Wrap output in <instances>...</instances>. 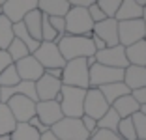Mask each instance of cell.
<instances>
[{
    "label": "cell",
    "instance_id": "obj_1",
    "mask_svg": "<svg viewBox=\"0 0 146 140\" xmlns=\"http://www.w3.org/2000/svg\"><path fill=\"white\" fill-rule=\"evenodd\" d=\"M58 49H60V54L64 56L66 62L69 60H77V58H88V56L96 54L94 43L88 36H62L58 41H56Z\"/></svg>",
    "mask_w": 146,
    "mask_h": 140
},
{
    "label": "cell",
    "instance_id": "obj_2",
    "mask_svg": "<svg viewBox=\"0 0 146 140\" xmlns=\"http://www.w3.org/2000/svg\"><path fill=\"white\" fill-rule=\"evenodd\" d=\"M62 84L64 86H73V88H90V67L86 64V58H77L66 62L62 67Z\"/></svg>",
    "mask_w": 146,
    "mask_h": 140
},
{
    "label": "cell",
    "instance_id": "obj_3",
    "mask_svg": "<svg viewBox=\"0 0 146 140\" xmlns=\"http://www.w3.org/2000/svg\"><path fill=\"white\" fill-rule=\"evenodd\" d=\"M84 95H86V90L62 84V90H60V93H58L56 101L60 103L64 118H81V116L84 114V112H82Z\"/></svg>",
    "mask_w": 146,
    "mask_h": 140
},
{
    "label": "cell",
    "instance_id": "obj_4",
    "mask_svg": "<svg viewBox=\"0 0 146 140\" xmlns=\"http://www.w3.org/2000/svg\"><path fill=\"white\" fill-rule=\"evenodd\" d=\"M66 34L69 36H88L92 38V28H94V21L88 15L86 8H69L66 13Z\"/></svg>",
    "mask_w": 146,
    "mask_h": 140
},
{
    "label": "cell",
    "instance_id": "obj_5",
    "mask_svg": "<svg viewBox=\"0 0 146 140\" xmlns=\"http://www.w3.org/2000/svg\"><path fill=\"white\" fill-rule=\"evenodd\" d=\"M51 133L60 140H88L90 133L84 129L81 118H62L51 127Z\"/></svg>",
    "mask_w": 146,
    "mask_h": 140
},
{
    "label": "cell",
    "instance_id": "obj_6",
    "mask_svg": "<svg viewBox=\"0 0 146 140\" xmlns=\"http://www.w3.org/2000/svg\"><path fill=\"white\" fill-rule=\"evenodd\" d=\"M32 56L41 64L43 69H54V67L62 69L66 65V60H64V56L60 54L58 45L52 43V41H41L39 47L32 52Z\"/></svg>",
    "mask_w": 146,
    "mask_h": 140
},
{
    "label": "cell",
    "instance_id": "obj_7",
    "mask_svg": "<svg viewBox=\"0 0 146 140\" xmlns=\"http://www.w3.org/2000/svg\"><path fill=\"white\" fill-rule=\"evenodd\" d=\"M146 38V28L142 19H131V21H118V43L122 47H129Z\"/></svg>",
    "mask_w": 146,
    "mask_h": 140
},
{
    "label": "cell",
    "instance_id": "obj_8",
    "mask_svg": "<svg viewBox=\"0 0 146 140\" xmlns=\"http://www.w3.org/2000/svg\"><path fill=\"white\" fill-rule=\"evenodd\" d=\"M124 81V69L118 67H109V65L98 64L90 65V88H101L105 84L112 82H122Z\"/></svg>",
    "mask_w": 146,
    "mask_h": 140
},
{
    "label": "cell",
    "instance_id": "obj_9",
    "mask_svg": "<svg viewBox=\"0 0 146 140\" xmlns=\"http://www.w3.org/2000/svg\"><path fill=\"white\" fill-rule=\"evenodd\" d=\"M111 108V105L107 103V99L103 97V93L99 92V88H88L84 95V106L82 112L86 116H90L94 120H99L105 112Z\"/></svg>",
    "mask_w": 146,
    "mask_h": 140
},
{
    "label": "cell",
    "instance_id": "obj_10",
    "mask_svg": "<svg viewBox=\"0 0 146 140\" xmlns=\"http://www.w3.org/2000/svg\"><path fill=\"white\" fill-rule=\"evenodd\" d=\"M6 105L9 106L13 118L17 123H26L32 116H36V101L25 95H13Z\"/></svg>",
    "mask_w": 146,
    "mask_h": 140
},
{
    "label": "cell",
    "instance_id": "obj_11",
    "mask_svg": "<svg viewBox=\"0 0 146 140\" xmlns=\"http://www.w3.org/2000/svg\"><path fill=\"white\" fill-rule=\"evenodd\" d=\"M96 60H98V64L109 65V67H118V69H125L129 65L127 58H125V49L122 45L105 47L103 51H98Z\"/></svg>",
    "mask_w": 146,
    "mask_h": 140
},
{
    "label": "cell",
    "instance_id": "obj_12",
    "mask_svg": "<svg viewBox=\"0 0 146 140\" xmlns=\"http://www.w3.org/2000/svg\"><path fill=\"white\" fill-rule=\"evenodd\" d=\"M2 9H4L2 15H6L15 24L25 19L26 13H30L32 9H38V0H8L2 4Z\"/></svg>",
    "mask_w": 146,
    "mask_h": 140
},
{
    "label": "cell",
    "instance_id": "obj_13",
    "mask_svg": "<svg viewBox=\"0 0 146 140\" xmlns=\"http://www.w3.org/2000/svg\"><path fill=\"white\" fill-rule=\"evenodd\" d=\"M36 116H38L39 122H41L43 125H47L49 129L64 118L58 101H38L36 103Z\"/></svg>",
    "mask_w": 146,
    "mask_h": 140
},
{
    "label": "cell",
    "instance_id": "obj_14",
    "mask_svg": "<svg viewBox=\"0 0 146 140\" xmlns=\"http://www.w3.org/2000/svg\"><path fill=\"white\" fill-rule=\"evenodd\" d=\"M34 84H36L38 101H56V97H58V93L62 90V81L52 79V77L45 75V73H43V77L38 79Z\"/></svg>",
    "mask_w": 146,
    "mask_h": 140
},
{
    "label": "cell",
    "instance_id": "obj_15",
    "mask_svg": "<svg viewBox=\"0 0 146 140\" xmlns=\"http://www.w3.org/2000/svg\"><path fill=\"white\" fill-rule=\"evenodd\" d=\"M15 69H17V73H19V79H21V81H28V82H36L38 79H41L43 73H45V69L41 67V64H39L32 54H28L23 60L15 62Z\"/></svg>",
    "mask_w": 146,
    "mask_h": 140
},
{
    "label": "cell",
    "instance_id": "obj_16",
    "mask_svg": "<svg viewBox=\"0 0 146 140\" xmlns=\"http://www.w3.org/2000/svg\"><path fill=\"white\" fill-rule=\"evenodd\" d=\"M92 34L98 36L99 39H103L107 47H114V45H120L118 43V21L116 19H103L94 24L92 28Z\"/></svg>",
    "mask_w": 146,
    "mask_h": 140
},
{
    "label": "cell",
    "instance_id": "obj_17",
    "mask_svg": "<svg viewBox=\"0 0 146 140\" xmlns=\"http://www.w3.org/2000/svg\"><path fill=\"white\" fill-rule=\"evenodd\" d=\"M122 82L131 92L146 86V67H142V65H127L124 69V81Z\"/></svg>",
    "mask_w": 146,
    "mask_h": 140
},
{
    "label": "cell",
    "instance_id": "obj_18",
    "mask_svg": "<svg viewBox=\"0 0 146 140\" xmlns=\"http://www.w3.org/2000/svg\"><path fill=\"white\" fill-rule=\"evenodd\" d=\"M69 8L68 0H38V9L47 17H66Z\"/></svg>",
    "mask_w": 146,
    "mask_h": 140
},
{
    "label": "cell",
    "instance_id": "obj_19",
    "mask_svg": "<svg viewBox=\"0 0 146 140\" xmlns=\"http://www.w3.org/2000/svg\"><path fill=\"white\" fill-rule=\"evenodd\" d=\"M111 106L118 112L120 118H131L133 114H137V112L141 110V105L133 99L131 93H127V95H124V97H120V99H116Z\"/></svg>",
    "mask_w": 146,
    "mask_h": 140
},
{
    "label": "cell",
    "instance_id": "obj_20",
    "mask_svg": "<svg viewBox=\"0 0 146 140\" xmlns=\"http://www.w3.org/2000/svg\"><path fill=\"white\" fill-rule=\"evenodd\" d=\"M142 6H139L135 0H122L120 8L116 11V21H131V19H142Z\"/></svg>",
    "mask_w": 146,
    "mask_h": 140
},
{
    "label": "cell",
    "instance_id": "obj_21",
    "mask_svg": "<svg viewBox=\"0 0 146 140\" xmlns=\"http://www.w3.org/2000/svg\"><path fill=\"white\" fill-rule=\"evenodd\" d=\"M125 58H127L129 65H142V67H146V39L125 47Z\"/></svg>",
    "mask_w": 146,
    "mask_h": 140
},
{
    "label": "cell",
    "instance_id": "obj_22",
    "mask_svg": "<svg viewBox=\"0 0 146 140\" xmlns=\"http://www.w3.org/2000/svg\"><path fill=\"white\" fill-rule=\"evenodd\" d=\"M41 21H43V13L39 9H32L30 13H26L23 22H25L28 34L36 39V41H41Z\"/></svg>",
    "mask_w": 146,
    "mask_h": 140
},
{
    "label": "cell",
    "instance_id": "obj_23",
    "mask_svg": "<svg viewBox=\"0 0 146 140\" xmlns=\"http://www.w3.org/2000/svg\"><path fill=\"white\" fill-rule=\"evenodd\" d=\"M99 92L103 93V97L107 99L109 105H112L116 99H120V97H124V95H127V93H131V90H129L124 82H112V84L101 86Z\"/></svg>",
    "mask_w": 146,
    "mask_h": 140
},
{
    "label": "cell",
    "instance_id": "obj_24",
    "mask_svg": "<svg viewBox=\"0 0 146 140\" xmlns=\"http://www.w3.org/2000/svg\"><path fill=\"white\" fill-rule=\"evenodd\" d=\"M13 36H15L19 41L25 43L26 49L30 51V54L39 47V43H41V41H36V39L32 38L30 34H28V30H26V26H25V22H23V21H21V22H15V24H13Z\"/></svg>",
    "mask_w": 146,
    "mask_h": 140
},
{
    "label": "cell",
    "instance_id": "obj_25",
    "mask_svg": "<svg viewBox=\"0 0 146 140\" xmlns=\"http://www.w3.org/2000/svg\"><path fill=\"white\" fill-rule=\"evenodd\" d=\"M17 122L6 103H0V135H11Z\"/></svg>",
    "mask_w": 146,
    "mask_h": 140
},
{
    "label": "cell",
    "instance_id": "obj_26",
    "mask_svg": "<svg viewBox=\"0 0 146 140\" xmlns=\"http://www.w3.org/2000/svg\"><path fill=\"white\" fill-rule=\"evenodd\" d=\"M39 133L28 123H17L13 133L9 135V140H39Z\"/></svg>",
    "mask_w": 146,
    "mask_h": 140
},
{
    "label": "cell",
    "instance_id": "obj_27",
    "mask_svg": "<svg viewBox=\"0 0 146 140\" xmlns=\"http://www.w3.org/2000/svg\"><path fill=\"white\" fill-rule=\"evenodd\" d=\"M13 22L6 15H0V49H8L9 43L13 41Z\"/></svg>",
    "mask_w": 146,
    "mask_h": 140
},
{
    "label": "cell",
    "instance_id": "obj_28",
    "mask_svg": "<svg viewBox=\"0 0 146 140\" xmlns=\"http://www.w3.org/2000/svg\"><path fill=\"white\" fill-rule=\"evenodd\" d=\"M120 120H122V118L118 116V112H116L114 108L111 106V108H109V110L98 120V129H107V131H114V133H116Z\"/></svg>",
    "mask_w": 146,
    "mask_h": 140
},
{
    "label": "cell",
    "instance_id": "obj_29",
    "mask_svg": "<svg viewBox=\"0 0 146 140\" xmlns=\"http://www.w3.org/2000/svg\"><path fill=\"white\" fill-rule=\"evenodd\" d=\"M6 51H8L9 58L13 60V64H15V62H19V60H23L25 56L30 54V51L26 49V45H25L23 41H19L17 38H13V41L9 43V47L6 49Z\"/></svg>",
    "mask_w": 146,
    "mask_h": 140
},
{
    "label": "cell",
    "instance_id": "obj_30",
    "mask_svg": "<svg viewBox=\"0 0 146 140\" xmlns=\"http://www.w3.org/2000/svg\"><path fill=\"white\" fill-rule=\"evenodd\" d=\"M19 82H21V79H19L17 69H15V64H11L9 67H6L0 73V88H11Z\"/></svg>",
    "mask_w": 146,
    "mask_h": 140
},
{
    "label": "cell",
    "instance_id": "obj_31",
    "mask_svg": "<svg viewBox=\"0 0 146 140\" xmlns=\"http://www.w3.org/2000/svg\"><path fill=\"white\" fill-rule=\"evenodd\" d=\"M116 133L124 140H137V133H135V125H133V120L131 118H122L120 123H118Z\"/></svg>",
    "mask_w": 146,
    "mask_h": 140
},
{
    "label": "cell",
    "instance_id": "obj_32",
    "mask_svg": "<svg viewBox=\"0 0 146 140\" xmlns=\"http://www.w3.org/2000/svg\"><path fill=\"white\" fill-rule=\"evenodd\" d=\"M96 4L101 8V11L105 13V17L114 19L116 11H118V8H120V4H122V0H98Z\"/></svg>",
    "mask_w": 146,
    "mask_h": 140
},
{
    "label": "cell",
    "instance_id": "obj_33",
    "mask_svg": "<svg viewBox=\"0 0 146 140\" xmlns=\"http://www.w3.org/2000/svg\"><path fill=\"white\" fill-rule=\"evenodd\" d=\"M58 34H56V30L51 26V22H49V17L47 15H43V21H41V41H52L56 43L58 41Z\"/></svg>",
    "mask_w": 146,
    "mask_h": 140
},
{
    "label": "cell",
    "instance_id": "obj_34",
    "mask_svg": "<svg viewBox=\"0 0 146 140\" xmlns=\"http://www.w3.org/2000/svg\"><path fill=\"white\" fill-rule=\"evenodd\" d=\"M133 120V125H135V133H137V138L146 140V116L142 112H137V114L131 116Z\"/></svg>",
    "mask_w": 146,
    "mask_h": 140
},
{
    "label": "cell",
    "instance_id": "obj_35",
    "mask_svg": "<svg viewBox=\"0 0 146 140\" xmlns=\"http://www.w3.org/2000/svg\"><path fill=\"white\" fill-rule=\"evenodd\" d=\"M92 140H124L118 133L114 131H107V129H98L94 135L90 136Z\"/></svg>",
    "mask_w": 146,
    "mask_h": 140
},
{
    "label": "cell",
    "instance_id": "obj_36",
    "mask_svg": "<svg viewBox=\"0 0 146 140\" xmlns=\"http://www.w3.org/2000/svg\"><path fill=\"white\" fill-rule=\"evenodd\" d=\"M86 9H88V15H90V19L94 21V24H96V22H99V21H103V19H107V17H105V13L101 11V8H99L96 2H94V4H90Z\"/></svg>",
    "mask_w": 146,
    "mask_h": 140
},
{
    "label": "cell",
    "instance_id": "obj_37",
    "mask_svg": "<svg viewBox=\"0 0 146 140\" xmlns=\"http://www.w3.org/2000/svg\"><path fill=\"white\" fill-rule=\"evenodd\" d=\"M49 22H51V26L56 30L58 38L66 36V21H64V17H49Z\"/></svg>",
    "mask_w": 146,
    "mask_h": 140
},
{
    "label": "cell",
    "instance_id": "obj_38",
    "mask_svg": "<svg viewBox=\"0 0 146 140\" xmlns=\"http://www.w3.org/2000/svg\"><path fill=\"white\" fill-rule=\"evenodd\" d=\"M81 122H82V125H84V129L90 133V136L94 135L96 131H98V120H94V118H90V116L82 114V116H81Z\"/></svg>",
    "mask_w": 146,
    "mask_h": 140
},
{
    "label": "cell",
    "instance_id": "obj_39",
    "mask_svg": "<svg viewBox=\"0 0 146 140\" xmlns=\"http://www.w3.org/2000/svg\"><path fill=\"white\" fill-rule=\"evenodd\" d=\"M26 123H28L30 127H34L36 131L39 133V135H43V133H47V131H49V127H47V125H43V123L39 122V118H38V116H32V118L28 120Z\"/></svg>",
    "mask_w": 146,
    "mask_h": 140
},
{
    "label": "cell",
    "instance_id": "obj_40",
    "mask_svg": "<svg viewBox=\"0 0 146 140\" xmlns=\"http://www.w3.org/2000/svg\"><path fill=\"white\" fill-rule=\"evenodd\" d=\"M131 95H133V99L139 103V105H146V86H142V88H137L131 92Z\"/></svg>",
    "mask_w": 146,
    "mask_h": 140
},
{
    "label": "cell",
    "instance_id": "obj_41",
    "mask_svg": "<svg viewBox=\"0 0 146 140\" xmlns=\"http://www.w3.org/2000/svg\"><path fill=\"white\" fill-rule=\"evenodd\" d=\"M11 64H13V60L9 58L8 51H4V49H0V73L4 71L6 67H9Z\"/></svg>",
    "mask_w": 146,
    "mask_h": 140
},
{
    "label": "cell",
    "instance_id": "obj_42",
    "mask_svg": "<svg viewBox=\"0 0 146 140\" xmlns=\"http://www.w3.org/2000/svg\"><path fill=\"white\" fill-rule=\"evenodd\" d=\"M96 0H68V4L71 8H88L90 4H94Z\"/></svg>",
    "mask_w": 146,
    "mask_h": 140
},
{
    "label": "cell",
    "instance_id": "obj_43",
    "mask_svg": "<svg viewBox=\"0 0 146 140\" xmlns=\"http://www.w3.org/2000/svg\"><path fill=\"white\" fill-rule=\"evenodd\" d=\"M92 43H94V49H96V52H98V51H103V49H105V47H107V45H105V41H103V39H99L98 38V36H94V34H92Z\"/></svg>",
    "mask_w": 146,
    "mask_h": 140
},
{
    "label": "cell",
    "instance_id": "obj_44",
    "mask_svg": "<svg viewBox=\"0 0 146 140\" xmlns=\"http://www.w3.org/2000/svg\"><path fill=\"white\" fill-rule=\"evenodd\" d=\"M45 75H49V77H52V79H58V81H60V79H62V69H60V67L45 69Z\"/></svg>",
    "mask_w": 146,
    "mask_h": 140
},
{
    "label": "cell",
    "instance_id": "obj_45",
    "mask_svg": "<svg viewBox=\"0 0 146 140\" xmlns=\"http://www.w3.org/2000/svg\"><path fill=\"white\" fill-rule=\"evenodd\" d=\"M39 140H60V138H58V136H54V135L51 133V129H49L47 133H43V135L39 136Z\"/></svg>",
    "mask_w": 146,
    "mask_h": 140
},
{
    "label": "cell",
    "instance_id": "obj_46",
    "mask_svg": "<svg viewBox=\"0 0 146 140\" xmlns=\"http://www.w3.org/2000/svg\"><path fill=\"white\" fill-rule=\"evenodd\" d=\"M96 62H98V60H96V54H92V56H88V58H86V64H88V67H90V65H94Z\"/></svg>",
    "mask_w": 146,
    "mask_h": 140
},
{
    "label": "cell",
    "instance_id": "obj_47",
    "mask_svg": "<svg viewBox=\"0 0 146 140\" xmlns=\"http://www.w3.org/2000/svg\"><path fill=\"white\" fill-rule=\"evenodd\" d=\"M142 22H144V28H146V8L142 9Z\"/></svg>",
    "mask_w": 146,
    "mask_h": 140
},
{
    "label": "cell",
    "instance_id": "obj_48",
    "mask_svg": "<svg viewBox=\"0 0 146 140\" xmlns=\"http://www.w3.org/2000/svg\"><path fill=\"white\" fill-rule=\"evenodd\" d=\"M135 2H137L139 6H142V8H144V6H146V0H135Z\"/></svg>",
    "mask_w": 146,
    "mask_h": 140
},
{
    "label": "cell",
    "instance_id": "obj_49",
    "mask_svg": "<svg viewBox=\"0 0 146 140\" xmlns=\"http://www.w3.org/2000/svg\"><path fill=\"white\" fill-rule=\"evenodd\" d=\"M0 140H9V135H0Z\"/></svg>",
    "mask_w": 146,
    "mask_h": 140
},
{
    "label": "cell",
    "instance_id": "obj_50",
    "mask_svg": "<svg viewBox=\"0 0 146 140\" xmlns=\"http://www.w3.org/2000/svg\"><path fill=\"white\" fill-rule=\"evenodd\" d=\"M139 112H142V114L146 116V105H142V106H141V110H139Z\"/></svg>",
    "mask_w": 146,
    "mask_h": 140
},
{
    "label": "cell",
    "instance_id": "obj_51",
    "mask_svg": "<svg viewBox=\"0 0 146 140\" xmlns=\"http://www.w3.org/2000/svg\"><path fill=\"white\" fill-rule=\"evenodd\" d=\"M2 13H4V9H2V4H0V15H2Z\"/></svg>",
    "mask_w": 146,
    "mask_h": 140
},
{
    "label": "cell",
    "instance_id": "obj_52",
    "mask_svg": "<svg viewBox=\"0 0 146 140\" xmlns=\"http://www.w3.org/2000/svg\"><path fill=\"white\" fill-rule=\"evenodd\" d=\"M4 2H8V0H0V4H4Z\"/></svg>",
    "mask_w": 146,
    "mask_h": 140
},
{
    "label": "cell",
    "instance_id": "obj_53",
    "mask_svg": "<svg viewBox=\"0 0 146 140\" xmlns=\"http://www.w3.org/2000/svg\"><path fill=\"white\" fill-rule=\"evenodd\" d=\"M88 140H92V138H88Z\"/></svg>",
    "mask_w": 146,
    "mask_h": 140
},
{
    "label": "cell",
    "instance_id": "obj_54",
    "mask_svg": "<svg viewBox=\"0 0 146 140\" xmlns=\"http://www.w3.org/2000/svg\"><path fill=\"white\" fill-rule=\"evenodd\" d=\"M137 140H141V138H137Z\"/></svg>",
    "mask_w": 146,
    "mask_h": 140
},
{
    "label": "cell",
    "instance_id": "obj_55",
    "mask_svg": "<svg viewBox=\"0 0 146 140\" xmlns=\"http://www.w3.org/2000/svg\"><path fill=\"white\" fill-rule=\"evenodd\" d=\"M96 2H98V0H96Z\"/></svg>",
    "mask_w": 146,
    "mask_h": 140
},
{
    "label": "cell",
    "instance_id": "obj_56",
    "mask_svg": "<svg viewBox=\"0 0 146 140\" xmlns=\"http://www.w3.org/2000/svg\"><path fill=\"white\" fill-rule=\"evenodd\" d=\"M144 8H146V6H144Z\"/></svg>",
    "mask_w": 146,
    "mask_h": 140
},
{
    "label": "cell",
    "instance_id": "obj_57",
    "mask_svg": "<svg viewBox=\"0 0 146 140\" xmlns=\"http://www.w3.org/2000/svg\"><path fill=\"white\" fill-rule=\"evenodd\" d=\"M144 39H146V38H144Z\"/></svg>",
    "mask_w": 146,
    "mask_h": 140
}]
</instances>
